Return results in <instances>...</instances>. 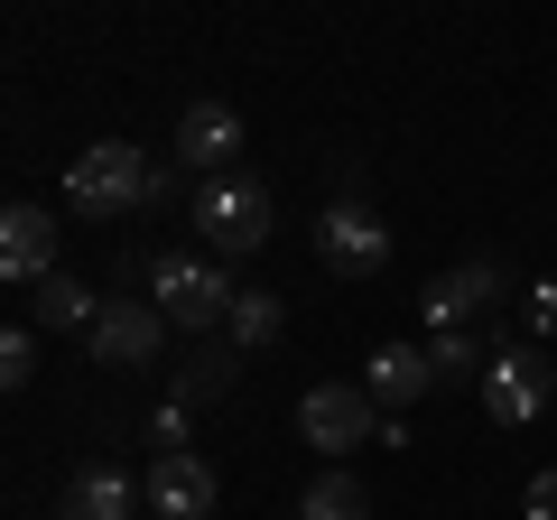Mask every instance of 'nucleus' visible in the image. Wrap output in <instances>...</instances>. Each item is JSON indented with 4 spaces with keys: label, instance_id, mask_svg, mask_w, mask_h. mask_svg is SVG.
Masks as SVG:
<instances>
[{
    "label": "nucleus",
    "instance_id": "nucleus-1",
    "mask_svg": "<svg viewBox=\"0 0 557 520\" xmlns=\"http://www.w3.org/2000/svg\"><path fill=\"white\" fill-rule=\"evenodd\" d=\"M233 298H242V288L223 280L214 251H205V260L196 251H159V260H149V307H159L177 335H214V325L233 317Z\"/></svg>",
    "mask_w": 557,
    "mask_h": 520
},
{
    "label": "nucleus",
    "instance_id": "nucleus-2",
    "mask_svg": "<svg viewBox=\"0 0 557 520\" xmlns=\"http://www.w3.org/2000/svg\"><path fill=\"white\" fill-rule=\"evenodd\" d=\"M149 196H159V168L139 159L131 140H94L65 168V214H131V205H149Z\"/></svg>",
    "mask_w": 557,
    "mask_h": 520
},
{
    "label": "nucleus",
    "instance_id": "nucleus-3",
    "mask_svg": "<svg viewBox=\"0 0 557 520\" xmlns=\"http://www.w3.org/2000/svg\"><path fill=\"white\" fill-rule=\"evenodd\" d=\"M270 223H278L270 186H251V177H205V186H196V233H205V251H214V260L260 251Z\"/></svg>",
    "mask_w": 557,
    "mask_h": 520
},
{
    "label": "nucleus",
    "instance_id": "nucleus-4",
    "mask_svg": "<svg viewBox=\"0 0 557 520\" xmlns=\"http://www.w3.org/2000/svg\"><path fill=\"white\" fill-rule=\"evenodd\" d=\"M483 409H493L502 428H530V419H548V400H557V372H548V354L539 344H493V362H483Z\"/></svg>",
    "mask_w": 557,
    "mask_h": 520
},
{
    "label": "nucleus",
    "instance_id": "nucleus-5",
    "mask_svg": "<svg viewBox=\"0 0 557 520\" xmlns=\"http://www.w3.org/2000/svg\"><path fill=\"white\" fill-rule=\"evenodd\" d=\"M298 437L317 446V456H354V446L381 437V400L362 391V381H317L298 400Z\"/></svg>",
    "mask_w": 557,
    "mask_h": 520
},
{
    "label": "nucleus",
    "instance_id": "nucleus-6",
    "mask_svg": "<svg viewBox=\"0 0 557 520\" xmlns=\"http://www.w3.org/2000/svg\"><path fill=\"white\" fill-rule=\"evenodd\" d=\"M168 335H177V325H168L149 298H102V317H94V335H84V354H94L102 372H139V362L159 354Z\"/></svg>",
    "mask_w": 557,
    "mask_h": 520
},
{
    "label": "nucleus",
    "instance_id": "nucleus-7",
    "mask_svg": "<svg viewBox=\"0 0 557 520\" xmlns=\"http://www.w3.org/2000/svg\"><path fill=\"white\" fill-rule=\"evenodd\" d=\"M317 251H325V270H344V280H372V270H391V223H381L372 205H325L317 214Z\"/></svg>",
    "mask_w": 557,
    "mask_h": 520
},
{
    "label": "nucleus",
    "instance_id": "nucleus-8",
    "mask_svg": "<svg viewBox=\"0 0 557 520\" xmlns=\"http://www.w3.org/2000/svg\"><path fill=\"white\" fill-rule=\"evenodd\" d=\"M57 233L65 223L47 214V205H0V280L10 288H38V280H57Z\"/></svg>",
    "mask_w": 557,
    "mask_h": 520
},
{
    "label": "nucleus",
    "instance_id": "nucleus-9",
    "mask_svg": "<svg viewBox=\"0 0 557 520\" xmlns=\"http://www.w3.org/2000/svg\"><path fill=\"white\" fill-rule=\"evenodd\" d=\"M139 483H149V511H159V520H214V502H223V474L196 456V446L159 456V465H149Z\"/></svg>",
    "mask_w": 557,
    "mask_h": 520
},
{
    "label": "nucleus",
    "instance_id": "nucleus-10",
    "mask_svg": "<svg viewBox=\"0 0 557 520\" xmlns=\"http://www.w3.org/2000/svg\"><path fill=\"white\" fill-rule=\"evenodd\" d=\"M233 149H242V112H233V102H186V112H177V168L223 177Z\"/></svg>",
    "mask_w": 557,
    "mask_h": 520
},
{
    "label": "nucleus",
    "instance_id": "nucleus-11",
    "mask_svg": "<svg viewBox=\"0 0 557 520\" xmlns=\"http://www.w3.org/2000/svg\"><path fill=\"white\" fill-rule=\"evenodd\" d=\"M131 511H149V483H131L121 465H75L65 474L57 520H131Z\"/></svg>",
    "mask_w": 557,
    "mask_h": 520
},
{
    "label": "nucleus",
    "instance_id": "nucleus-12",
    "mask_svg": "<svg viewBox=\"0 0 557 520\" xmlns=\"http://www.w3.org/2000/svg\"><path fill=\"white\" fill-rule=\"evenodd\" d=\"M493 298H502V270H493V260H456L446 280H428V325L456 335V325H474Z\"/></svg>",
    "mask_w": 557,
    "mask_h": 520
},
{
    "label": "nucleus",
    "instance_id": "nucleus-13",
    "mask_svg": "<svg viewBox=\"0 0 557 520\" xmlns=\"http://www.w3.org/2000/svg\"><path fill=\"white\" fill-rule=\"evenodd\" d=\"M362 391H372L381 409H409L418 391H437V362H428V344H381V354L362 362Z\"/></svg>",
    "mask_w": 557,
    "mask_h": 520
},
{
    "label": "nucleus",
    "instance_id": "nucleus-14",
    "mask_svg": "<svg viewBox=\"0 0 557 520\" xmlns=\"http://www.w3.org/2000/svg\"><path fill=\"white\" fill-rule=\"evenodd\" d=\"M94 317H102V298L75 280V270H57V280L28 288V325H47V335H94Z\"/></svg>",
    "mask_w": 557,
    "mask_h": 520
},
{
    "label": "nucleus",
    "instance_id": "nucleus-15",
    "mask_svg": "<svg viewBox=\"0 0 557 520\" xmlns=\"http://www.w3.org/2000/svg\"><path fill=\"white\" fill-rule=\"evenodd\" d=\"M278 325H288V298H278V288H242L233 317H223V335H233L242 354H260V344H278Z\"/></svg>",
    "mask_w": 557,
    "mask_h": 520
},
{
    "label": "nucleus",
    "instance_id": "nucleus-16",
    "mask_svg": "<svg viewBox=\"0 0 557 520\" xmlns=\"http://www.w3.org/2000/svg\"><path fill=\"white\" fill-rule=\"evenodd\" d=\"M298 520H372V493L335 465V474H317V483L298 493Z\"/></svg>",
    "mask_w": 557,
    "mask_h": 520
},
{
    "label": "nucleus",
    "instance_id": "nucleus-17",
    "mask_svg": "<svg viewBox=\"0 0 557 520\" xmlns=\"http://www.w3.org/2000/svg\"><path fill=\"white\" fill-rule=\"evenodd\" d=\"M233 372H242V344L223 335V344H205V354H196V372L177 381V400H186V409H205V400H223V391H233Z\"/></svg>",
    "mask_w": 557,
    "mask_h": 520
},
{
    "label": "nucleus",
    "instance_id": "nucleus-18",
    "mask_svg": "<svg viewBox=\"0 0 557 520\" xmlns=\"http://www.w3.org/2000/svg\"><path fill=\"white\" fill-rule=\"evenodd\" d=\"M428 362H437V391H446V381H483L493 344H483L474 325H456V335H428Z\"/></svg>",
    "mask_w": 557,
    "mask_h": 520
},
{
    "label": "nucleus",
    "instance_id": "nucleus-19",
    "mask_svg": "<svg viewBox=\"0 0 557 520\" xmlns=\"http://www.w3.org/2000/svg\"><path fill=\"white\" fill-rule=\"evenodd\" d=\"M38 381V325H10L0 335V391H28Z\"/></svg>",
    "mask_w": 557,
    "mask_h": 520
},
{
    "label": "nucleus",
    "instance_id": "nucleus-20",
    "mask_svg": "<svg viewBox=\"0 0 557 520\" xmlns=\"http://www.w3.org/2000/svg\"><path fill=\"white\" fill-rule=\"evenodd\" d=\"M520 317H530V335H557V280H530V288H520Z\"/></svg>",
    "mask_w": 557,
    "mask_h": 520
},
{
    "label": "nucleus",
    "instance_id": "nucleus-21",
    "mask_svg": "<svg viewBox=\"0 0 557 520\" xmlns=\"http://www.w3.org/2000/svg\"><path fill=\"white\" fill-rule=\"evenodd\" d=\"M520 520H557V465H539L530 493H520Z\"/></svg>",
    "mask_w": 557,
    "mask_h": 520
},
{
    "label": "nucleus",
    "instance_id": "nucleus-22",
    "mask_svg": "<svg viewBox=\"0 0 557 520\" xmlns=\"http://www.w3.org/2000/svg\"><path fill=\"white\" fill-rule=\"evenodd\" d=\"M149 437H159V456H177V446H186V400H168L159 419H149Z\"/></svg>",
    "mask_w": 557,
    "mask_h": 520
}]
</instances>
